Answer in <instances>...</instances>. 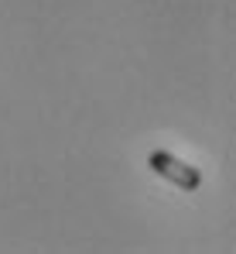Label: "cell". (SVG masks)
Masks as SVG:
<instances>
[{
	"label": "cell",
	"mask_w": 236,
	"mask_h": 254,
	"mask_svg": "<svg viewBox=\"0 0 236 254\" xmlns=\"http://www.w3.org/2000/svg\"><path fill=\"white\" fill-rule=\"evenodd\" d=\"M147 165L154 175L161 179H168L171 186H178L182 192H195L198 186H202V172L195 165H189V162H182V158H175L171 151H151L147 155Z\"/></svg>",
	"instance_id": "6da1fadb"
}]
</instances>
